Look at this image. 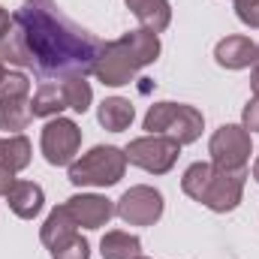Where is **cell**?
I'll list each match as a JSON object with an SVG mask.
<instances>
[{"label":"cell","mask_w":259,"mask_h":259,"mask_svg":"<svg viewBox=\"0 0 259 259\" xmlns=\"http://www.w3.org/2000/svg\"><path fill=\"white\" fill-rule=\"evenodd\" d=\"M15 27L24 36V49L30 66L42 75H84L94 72V61L103 52L106 42L94 39L72 21H66L49 0H33L21 6V12L12 18Z\"/></svg>","instance_id":"obj_1"},{"label":"cell","mask_w":259,"mask_h":259,"mask_svg":"<svg viewBox=\"0 0 259 259\" xmlns=\"http://www.w3.org/2000/svg\"><path fill=\"white\" fill-rule=\"evenodd\" d=\"M157 58H160V36L154 30L139 27L103 46V52L94 61V75L106 88H124L139 75L142 66L154 64Z\"/></svg>","instance_id":"obj_2"},{"label":"cell","mask_w":259,"mask_h":259,"mask_svg":"<svg viewBox=\"0 0 259 259\" xmlns=\"http://www.w3.org/2000/svg\"><path fill=\"white\" fill-rule=\"evenodd\" d=\"M181 190L193 202L211 208L214 214H229L241 205L244 172H223V169L199 160V163L187 166V172L181 178Z\"/></svg>","instance_id":"obj_3"},{"label":"cell","mask_w":259,"mask_h":259,"mask_svg":"<svg viewBox=\"0 0 259 259\" xmlns=\"http://www.w3.org/2000/svg\"><path fill=\"white\" fill-rule=\"evenodd\" d=\"M127 172V154L118 145H97L69 163V181L75 187H115Z\"/></svg>","instance_id":"obj_4"},{"label":"cell","mask_w":259,"mask_h":259,"mask_svg":"<svg viewBox=\"0 0 259 259\" xmlns=\"http://www.w3.org/2000/svg\"><path fill=\"white\" fill-rule=\"evenodd\" d=\"M202 127H205V115L187 103H154L145 115L148 133L172 136L178 145H193L202 136Z\"/></svg>","instance_id":"obj_5"},{"label":"cell","mask_w":259,"mask_h":259,"mask_svg":"<svg viewBox=\"0 0 259 259\" xmlns=\"http://www.w3.org/2000/svg\"><path fill=\"white\" fill-rule=\"evenodd\" d=\"M127 163L130 166H139L151 175H166L172 172V166L178 163L181 157V145L172 139V136H163V133H148V136H139L133 139L127 148Z\"/></svg>","instance_id":"obj_6"},{"label":"cell","mask_w":259,"mask_h":259,"mask_svg":"<svg viewBox=\"0 0 259 259\" xmlns=\"http://www.w3.org/2000/svg\"><path fill=\"white\" fill-rule=\"evenodd\" d=\"M208 154H211V166L223 172H244L253 154V139L241 124H223L214 130L208 142Z\"/></svg>","instance_id":"obj_7"},{"label":"cell","mask_w":259,"mask_h":259,"mask_svg":"<svg viewBox=\"0 0 259 259\" xmlns=\"http://www.w3.org/2000/svg\"><path fill=\"white\" fill-rule=\"evenodd\" d=\"M39 148H42V157L46 163L52 166H69L81 148V130L75 121L69 118H49V124L42 127L39 136Z\"/></svg>","instance_id":"obj_8"},{"label":"cell","mask_w":259,"mask_h":259,"mask_svg":"<svg viewBox=\"0 0 259 259\" xmlns=\"http://www.w3.org/2000/svg\"><path fill=\"white\" fill-rule=\"evenodd\" d=\"M115 214L127 226H154L163 217V193L148 184H136L115 202Z\"/></svg>","instance_id":"obj_9"},{"label":"cell","mask_w":259,"mask_h":259,"mask_svg":"<svg viewBox=\"0 0 259 259\" xmlns=\"http://www.w3.org/2000/svg\"><path fill=\"white\" fill-rule=\"evenodd\" d=\"M81 229H100L115 217V202L100 193H75L64 202Z\"/></svg>","instance_id":"obj_10"},{"label":"cell","mask_w":259,"mask_h":259,"mask_svg":"<svg viewBox=\"0 0 259 259\" xmlns=\"http://www.w3.org/2000/svg\"><path fill=\"white\" fill-rule=\"evenodd\" d=\"M214 61L223 66V69H247V66H253V61H256V42L250 36H241V33L226 36V39L217 42Z\"/></svg>","instance_id":"obj_11"},{"label":"cell","mask_w":259,"mask_h":259,"mask_svg":"<svg viewBox=\"0 0 259 259\" xmlns=\"http://www.w3.org/2000/svg\"><path fill=\"white\" fill-rule=\"evenodd\" d=\"M6 202H9V208H12L15 217L33 220V217L42 211V205H46V193H42L39 184H33V181H18V178H15V184L6 190Z\"/></svg>","instance_id":"obj_12"},{"label":"cell","mask_w":259,"mask_h":259,"mask_svg":"<svg viewBox=\"0 0 259 259\" xmlns=\"http://www.w3.org/2000/svg\"><path fill=\"white\" fill-rule=\"evenodd\" d=\"M75 232H78V223L72 220V214H69L66 205L52 208L49 217H46V223L39 226V238H42V244H46L49 250H55L58 244H64L66 238H72Z\"/></svg>","instance_id":"obj_13"},{"label":"cell","mask_w":259,"mask_h":259,"mask_svg":"<svg viewBox=\"0 0 259 259\" xmlns=\"http://www.w3.org/2000/svg\"><path fill=\"white\" fill-rule=\"evenodd\" d=\"M127 9L139 18V24L145 30H154V33H163L172 21V6L169 0H124Z\"/></svg>","instance_id":"obj_14"},{"label":"cell","mask_w":259,"mask_h":259,"mask_svg":"<svg viewBox=\"0 0 259 259\" xmlns=\"http://www.w3.org/2000/svg\"><path fill=\"white\" fill-rule=\"evenodd\" d=\"M66 106V97H64V88L61 81H42L36 88V94L30 97V112L33 118H58Z\"/></svg>","instance_id":"obj_15"},{"label":"cell","mask_w":259,"mask_h":259,"mask_svg":"<svg viewBox=\"0 0 259 259\" xmlns=\"http://www.w3.org/2000/svg\"><path fill=\"white\" fill-rule=\"evenodd\" d=\"M133 118H136V109L124 97H106L100 103V109H97V121L109 133H124L133 124Z\"/></svg>","instance_id":"obj_16"},{"label":"cell","mask_w":259,"mask_h":259,"mask_svg":"<svg viewBox=\"0 0 259 259\" xmlns=\"http://www.w3.org/2000/svg\"><path fill=\"white\" fill-rule=\"evenodd\" d=\"M100 256L103 259H136L142 256V241L124 229H112L100 241Z\"/></svg>","instance_id":"obj_17"},{"label":"cell","mask_w":259,"mask_h":259,"mask_svg":"<svg viewBox=\"0 0 259 259\" xmlns=\"http://www.w3.org/2000/svg\"><path fill=\"white\" fill-rule=\"evenodd\" d=\"M30 154H33V148H30V139L24 133H12V136L3 139V163L15 175L30 166Z\"/></svg>","instance_id":"obj_18"},{"label":"cell","mask_w":259,"mask_h":259,"mask_svg":"<svg viewBox=\"0 0 259 259\" xmlns=\"http://www.w3.org/2000/svg\"><path fill=\"white\" fill-rule=\"evenodd\" d=\"M61 88H64L66 106L78 115H84L91 109V100H94V91H91V81L84 75H66L61 78Z\"/></svg>","instance_id":"obj_19"},{"label":"cell","mask_w":259,"mask_h":259,"mask_svg":"<svg viewBox=\"0 0 259 259\" xmlns=\"http://www.w3.org/2000/svg\"><path fill=\"white\" fill-rule=\"evenodd\" d=\"M30 121H33L30 100H9V103H0V130H6L9 136H12V133H21Z\"/></svg>","instance_id":"obj_20"},{"label":"cell","mask_w":259,"mask_h":259,"mask_svg":"<svg viewBox=\"0 0 259 259\" xmlns=\"http://www.w3.org/2000/svg\"><path fill=\"white\" fill-rule=\"evenodd\" d=\"M9 100H30V78L24 72H6L0 81V103Z\"/></svg>","instance_id":"obj_21"},{"label":"cell","mask_w":259,"mask_h":259,"mask_svg":"<svg viewBox=\"0 0 259 259\" xmlns=\"http://www.w3.org/2000/svg\"><path fill=\"white\" fill-rule=\"evenodd\" d=\"M52 259H91V244H88V238H81L75 232L72 238H66L64 244H58L52 250Z\"/></svg>","instance_id":"obj_22"},{"label":"cell","mask_w":259,"mask_h":259,"mask_svg":"<svg viewBox=\"0 0 259 259\" xmlns=\"http://www.w3.org/2000/svg\"><path fill=\"white\" fill-rule=\"evenodd\" d=\"M235 15L241 24L259 27V0H235Z\"/></svg>","instance_id":"obj_23"},{"label":"cell","mask_w":259,"mask_h":259,"mask_svg":"<svg viewBox=\"0 0 259 259\" xmlns=\"http://www.w3.org/2000/svg\"><path fill=\"white\" fill-rule=\"evenodd\" d=\"M241 127L247 133H259V100H247V106L241 109Z\"/></svg>","instance_id":"obj_24"},{"label":"cell","mask_w":259,"mask_h":259,"mask_svg":"<svg viewBox=\"0 0 259 259\" xmlns=\"http://www.w3.org/2000/svg\"><path fill=\"white\" fill-rule=\"evenodd\" d=\"M12 184H15V172L0 163V196H6V190H9Z\"/></svg>","instance_id":"obj_25"},{"label":"cell","mask_w":259,"mask_h":259,"mask_svg":"<svg viewBox=\"0 0 259 259\" xmlns=\"http://www.w3.org/2000/svg\"><path fill=\"white\" fill-rule=\"evenodd\" d=\"M12 24H15V21H12V15H9V12H6L3 6H0V42L6 39V33L12 30Z\"/></svg>","instance_id":"obj_26"},{"label":"cell","mask_w":259,"mask_h":259,"mask_svg":"<svg viewBox=\"0 0 259 259\" xmlns=\"http://www.w3.org/2000/svg\"><path fill=\"white\" fill-rule=\"evenodd\" d=\"M253 181L259 184V157H256V163H253Z\"/></svg>","instance_id":"obj_27"},{"label":"cell","mask_w":259,"mask_h":259,"mask_svg":"<svg viewBox=\"0 0 259 259\" xmlns=\"http://www.w3.org/2000/svg\"><path fill=\"white\" fill-rule=\"evenodd\" d=\"M3 75H6V66H3V61H0V81H3Z\"/></svg>","instance_id":"obj_28"},{"label":"cell","mask_w":259,"mask_h":259,"mask_svg":"<svg viewBox=\"0 0 259 259\" xmlns=\"http://www.w3.org/2000/svg\"><path fill=\"white\" fill-rule=\"evenodd\" d=\"M253 66H259V46H256V61H253Z\"/></svg>","instance_id":"obj_29"},{"label":"cell","mask_w":259,"mask_h":259,"mask_svg":"<svg viewBox=\"0 0 259 259\" xmlns=\"http://www.w3.org/2000/svg\"><path fill=\"white\" fill-rule=\"evenodd\" d=\"M136 259H148V256H136Z\"/></svg>","instance_id":"obj_30"}]
</instances>
